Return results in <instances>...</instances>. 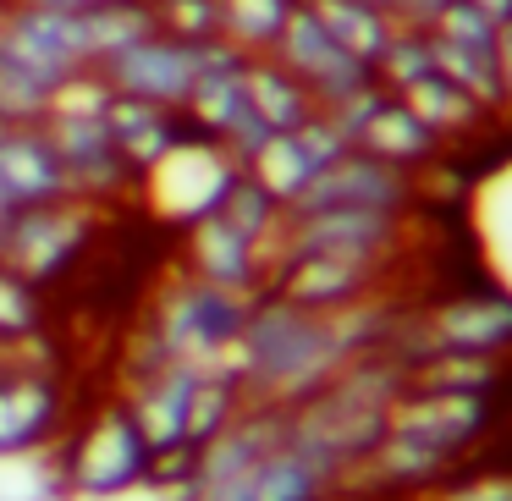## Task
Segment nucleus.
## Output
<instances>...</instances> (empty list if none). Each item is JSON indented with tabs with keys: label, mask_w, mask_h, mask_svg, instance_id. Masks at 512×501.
Returning a JSON list of instances; mask_svg holds the SVG:
<instances>
[{
	"label": "nucleus",
	"mask_w": 512,
	"mask_h": 501,
	"mask_svg": "<svg viewBox=\"0 0 512 501\" xmlns=\"http://www.w3.org/2000/svg\"><path fill=\"white\" fill-rule=\"evenodd\" d=\"M149 468H155V446L144 441L133 408L122 397L94 408L78 430L61 446L56 479L72 501H111L122 490L149 485Z\"/></svg>",
	"instance_id": "f03ea898"
},
{
	"label": "nucleus",
	"mask_w": 512,
	"mask_h": 501,
	"mask_svg": "<svg viewBox=\"0 0 512 501\" xmlns=\"http://www.w3.org/2000/svg\"><path fill=\"white\" fill-rule=\"evenodd\" d=\"M243 89H248L254 116L270 127V133H292V127H303L314 111H320V105H314V94L303 89V83L292 78L276 56H248Z\"/></svg>",
	"instance_id": "412c9836"
},
{
	"label": "nucleus",
	"mask_w": 512,
	"mask_h": 501,
	"mask_svg": "<svg viewBox=\"0 0 512 501\" xmlns=\"http://www.w3.org/2000/svg\"><path fill=\"white\" fill-rule=\"evenodd\" d=\"M215 215H221L226 226H237L243 237H254V243H276V232H281V199L270 188H259L248 171H237L232 177V188L221 193V204H215Z\"/></svg>",
	"instance_id": "b1692460"
},
{
	"label": "nucleus",
	"mask_w": 512,
	"mask_h": 501,
	"mask_svg": "<svg viewBox=\"0 0 512 501\" xmlns=\"http://www.w3.org/2000/svg\"><path fill=\"white\" fill-rule=\"evenodd\" d=\"M182 259H188L193 281L243 292V298H259L270 287V248L243 237L237 226H226L221 215H204V221L182 226Z\"/></svg>",
	"instance_id": "2eb2a0df"
},
{
	"label": "nucleus",
	"mask_w": 512,
	"mask_h": 501,
	"mask_svg": "<svg viewBox=\"0 0 512 501\" xmlns=\"http://www.w3.org/2000/svg\"><path fill=\"white\" fill-rule=\"evenodd\" d=\"M94 243V204L89 199H56L39 210H17L12 232H6V254L0 265H12L17 276H28L39 292L67 281L78 270V259Z\"/></svg>",
	"instance_id": "0eeeda50"
},
{
	"label": "nucleus",
	"mask_w": 512,
	"mask_h": 501,
	"mask_svg": "<svg viewBox=\"0 0 512 501\" xmlns=\"http://www.w3.org/2000/svg\"><path fill=\"white\" fill-rule=\"evenodd\" d=\"M199 56H204V39H177L166 28H149L144 39L105 56L94 72L105 78L111 94H133V100H155L182 111L193 83H199Z\"/></svg>",
	"instance_id": "9d476101"
},
{
	"label": "nucleus",
	"mask_w": 512,
	"mask_h": 501,
	"mask_svg": "<svg viewBox=\"0 0 512 501\" xmlns=\"http://www.w3.org/2000/svg\"><path fill=\"white\" fill-rule=\"evenodd\" d=\"M424 72H435L430 67V39H424L419 28H397L391 45L380 50V61H375V83L386 94H402L408 83H419Z\"/></svg>",
	"instance_id": "cd10ccee"
},
{
	"label": "nucleus",
	"mask_w": 512,
	"mask_h": 501,
	"mask_svg": "<svg viewBox=\"0 0 512 501\" xmlns=\"http://www.w3.org/2000/svg\"><path fill=\"white\" fill-rule=\"evenodd\" d=\"M391 265H369V259H342V254H292L270 265V287L281 292L287 303L314 314L347 309V303H364L375 292H386Z\"/></svg>",
	"instance_id": "ddd939ff"
},
{
	"label": "nucleus",
	"mask_w": 512,
	"mask_h": 501,
	"mask_svg": "<svg viewBox=\"0 0 512 501\" xmlns=\"http://www.w3.org/2000/svg\"><path fill=\"white\" fill-rule=\"evenodd\" d=\"M298 0H221V39L243 56H270Z\"/></svg>",
	"instance_id": "5701e85b"
},
{
	"label": "nucleus",
	"mask_w": 512,
	"mask_h": 501,
	"mask_svg": "<svg viewBox=\"0 0 512 501\" xmlns=\"http://www.w3.org/2000/svg\"><path fill=\"white\" fill-rule=\"evenodd\" d=\"M105 122H111L122 155L133 160V171L144 177L155 160H166L182 138H199V127L188 122V111H171L155 100H133V94H111L105 100Z\"/></svg>",
	"instance_id": "a211bd4d"
},
{
	"label": "nucleus",
	"mask_w": 512,
	"mask_h": 501,
	"mask_svg": "<svg viewBox=\"0 0 512 501\" xmlns=\"http://www.w3.org/2000/svg\"><path fill=\"white\" fill-rule=\"evenodd\" d=\"M490 67H496L501 116H512V17H507V23H496V45H490Z\"/></svg>",
	"instance_id": "2f4dec72"
},
{
	"label": "nucleus",
	"mask_w": 512,
	"mask_h": 501,
	"mask_svg": "<svg viewBox=\"0 0 512 501\" xmlns=\"http://www.w3.org/2000/svg\"><path fill=\"white\" fill-rule=\"evenodd\" d=\"M419 501H512V463H463Z\"/></svg>",
	"instance_id": "bb28decb"
},
{
	"label": "nucleus",
	"mask_w": 512,
	"mask_h": 501,
	"mask_svg": "<svg viewBox=\"0 0 512 501\" xmlns=\"http://www.w3.org/2000/svg\"><path fill=\"white\" fill-rule=\"evenodd\" d=\"M248 303L243 292L210 287V281H171L166 298L155 309L149 325V358L144 364H166V358H188V364H232V347L248 325ZM138 364V369H144Z\"/></svg>",
	"instance_id": "20e7f679"
},
{
	"label": "nucleus",
	"mask_w": 512,
	"mask_h": 501,
	"mask_svg": "<svg viewBox=\"0 0 512 501\" xmlns=\"http://www.w3.org/2000/svg\"><path fill=\"white\" fill-rule=\"evenodd\" d=\"M386 353L402 364L424 353H501L512 358V292L507 287H468L446 298L408 309L402 325L391 331Z\"/></svg>",
	"instance_id": "7ed1b4c3"
},
{
	"label": "nucleus",
	"mask_w": 512,
	"mask_h": 501,
	"mask_svg": "<svg viewBox=\"0 0 512 501\" xmlns=\"http://www.w3.org/2000/svg\"><path fill=\"white\" fill-rule=\"evenodd\" d=\"M105 100H111V89H105V78L89 67V72L61 83L50 111H45V127H50V138H56V155H61L67 182H72V199H89V204L138 188L133 160L122 155L111 122H105Z\"/></svg>",
	"instance_id": "f257e3e1"
},
{
	"label": "nucleus",
	"mask_w": 512,
	"mask_h": 501,
	"mask_svg": "<svg viewBox=\"0 0 512 501\" xmlns=\"http://www.w3.org/2000/svg\"><path fill=\"white\" fill-rule=\"evenodd\" d=\"M402 248H408V210H309L281 215L270 265L292 254H342L369 259V265H397Z\"/></svg>",
	"instance_id": "423d86ee"
},
{
	"label": "nucleus",
	"mask_w": 512,
	"mask_h": 501,
	"mask_svg": "<svg viewBox=\"0 0 512 501\" xmlns=\"http://www.w3.org/2000/svg\"><path fill=\"white\" fill-rule=\"evenodd\" d=\"M331 490H342V479H336L320 457H309L303 446L281 441L276 452L259 457V463L248 468V474H237L232 485L204 490V496H193V501H325Z\"/></svg>",
	"instance_id": "f3484780"
},
{
	"label": "nucleus",
	"mask_w": 512,
	"mask_h": 501,
	"mask_svg": "<svg viewBox=\"0 0 512 501\" xmlns=\"http://www.w3.org/2000/svg\"><path fill=\"white\" fill-rule=\"evenodd\" d=\"M353 149H364V155L408 171V177L441 160V144L430 138V127H424L397 94H380V100L369 105V116L358 122V133H353Z\"/></svg>",
	"instance_id": "6ab92c4d"
},
{
	"label": "nucleus",
	"mask_w": 512,
	"mask_h": 501,
	"mask_svg": "<svg viewBox=\"0 0 512 501\" xmlns=\"http://www.w3.org/2000/svg\"><path fill=\"white\" fill-rule=\"evenodd\" d=\"M237 171L243 166H237L215 138L199 133V138H182L166 160H155V166L138 177V188H144L149 210H155L160 221L193 226V221H204V215H215V204L232 188Z\"/></svg>",
	"instance_id": "6e6552de"
},
{
	"label": "nucleus",
	"mask_w": 512,
	"mask_h": 501,
	"mask_svg": "<svg viewBox=\"0 0 512 501\" xmlns=\"http://www.w3.org/2000/svg\"><path fill=\"white\" fill-rule=\"evenodd\" d=\"M39 331H45V292L12 265H0V353L39 342Z\"/></svg>",
	"instance_id": "a878e982"
},
{
	"label": "nucleus",
	"mask_w": 512,
	"mask_h": 501,
	"mask_svg": "<svg viewBox=\"0 0 512 501\" xmlns=\"http://www.w3.org/2000/svg\"><path fill=\"white\" fill-rule=\"evenodd\" d=\"M309 210H413V177L364 155V149H347L281 215H309Z\"/></svg>",
	"instance_id": "f8f14e48"
},
{
	"label": "nucleus",
	"mask_w": 512,
	"mask_h": 501,
	"mask_svg": "<svg viewBox=\"0 0 512 501\" xmlns=\"http://www.w3.org/2000/svg\"><path fill=\"white\" fill-rule=\"evenodd\" d=\"M270 56H276L281 67H287L292 78L314 94V105H320V111H325V105L353 100L358 89H369V83H375V72H369L364 61L347 56V50L325 34V23L309 12V0H298V6H292V17H287V28H281V39H276V50H270Z\"/></svg>",
	"instance_id": "9b49d317"
},
{
	"label": "nucleus",
	"mask_w": 512,
	"mask_h": 501,
	"mask_svg": "<svg viewBox=\"0 0 512 501\" xmlns=\"http://www.w3.org/2000/svg\"><path fill=\"white\" fill-rule=\"evenodd\" d=\"M507 424V397H479V391H435V386H402L386 413V430L413 435L435 452L474 463V452Z\"/></svg>",
	"instance_id": "39448f33"
},
{
	"label": "nucleus",
	"mask_w": 512,
	"mask_h": 501,
	"mask_svg": "<svg viewBox=\"0 0 512 501\" xmlns=\"http://www.w3.org/2000/svg\"><path fill=\"white\" fill-rule=\"evenodd\" d=\"M402 105H408L413 116H419L424 127H430V138L441 149H452V144H468L474 133H485V122H490V111L479 100H468L457 83H446L441 72H424L419 83H408V89L397 94Z\"/></svg>",
	"instance_id": "aec40b11"
},
{
	"label": "nucleus",
	"mask_w": 512,
	"mask_h": 501,
	"mask_svg": "<svg viewBox=\"0 0 512 501\" xmlns=\"http://www.w3.org/2000/svg\"><path fill=\"white\" fill-rule=\"evenodd\" d=\"M347 133L342 127L331 122V116L325 111H314L309 122L303 127H292V133H270L265 144L254 149V155H248V177L259 182V188H270L281 199V210H287L292 199H298L303 188H309L314 177H320L325 166H331L336 155H347Z\"/></svg>",
	"instance_id": "4468645a"
},
{
	"label": "nucleus",
	"mask_w": 512,
	"mask_h": 501,
	"mask_svg": "<svg viewBox=\"0 0 512 501\" xmlns=\"http://www.w3.org/2000/svg\"><path fill=\"white\" fill-rule=\"evenodd\" d=\"M424 34L452 39V45H463V50H485L490 56V45H496V17H485L479 6H468V0H446L441 17H435Z\"/></svg>",
	"instance_id": "c85d7f7f"
},
{
	"label": "nucleus",
	"mask_w": 512,
	"mask_h": 501,
	"mask_svg": "<svg viewBox=\"0 0 512 501\" xmlns=\"http://www.w3.org/2000/svg\"><path fill=\"white\" fill-rule=\"evenodd\" d=\"M424 39H430V67L441 72L446 83H457V89H463L468 100H479L490 116H501L496 67H490L485 50H463V45H452V39H435V34H424Z\"/></svg>",
	"instance_id": "393cba45"
},
{
	"label": "nucleus",
	"mask_w": 512,
	"mask_h": 501,
	"mask_svg": "<svg viewBox=\"0 0 512 501\" xmlns=\"http://www.w3.org/2000/svg\"><path fill=\"white\" fill-rule=\"evenodd\" d=\"M155 28L177 39H221V0H155Z\"/></svg>",
	"instance_id": "c756f323"
},
{
	"label": "nucleus",
	"mask_w": 512,
	"mask_h": 501,
	"mask_svg": "<svg viewBox=\"0 0 512 501\" xmlns=\"http://www.w3.org/2000/svg\"><path fill=\"white\" fill-rule=\"evenodd\" d=\"M12 204H6V199H0V254H6V232H12Z\"/></svg>",
	"instance_id": "72a5a7b5"
},
{
	"label": "nucleus",
	"mask_w": 512,
	"mask_h": 501,
	"mask_svg": "<svg viewBox=\"0 0 512 501\" xmlns=\"http://www.w3.org/2000/svg\"><path fill=\"white\" fill-rule=\"evenodd\" d=\"M369 6H375V12H386L397 28H419V34H424V28L441 17L446 0H369Z\"/></svg>",
	"instance_id": "7c9ffc66"
},
{
	"label": "nucleus",
	"mask_w": 512,
	"mask_h": 501,
	"mask_svg": "<svg viewBox=\"0 0 512 501\" xmlns=\"http://www.w3.org/2000/svg\"><path fill=\"white\" fill-rule=\"evenodd\" d=\"M67 424V391L50 364H28L23 347L0 353V463L39 457Z\"/></svg>",
	"instance_id": "1a4fd4ad"
},
{
	"label": "nucleus",
	"mask_w": 512,
	"mask_h": 501,
	"mask_svg": "<svg viewBox=\"0 0 512 501\" xmlns=\"http://www.w3.org/2000/svg\"><path fill=\"white\" fill-rule=\"evenodd\" d=\"M468 6H479V12L496 17V23H507V17H512V0H468Z\"/></svg>",
	"instance_id": "473e14b6"
},
{
	"label": "nucleus",
	"mask_w": 512,
	"mask_h": 501,
	"mask_svg": "<svg viewBox=\"0 0 512 501\" xmlns=\"http://www.w3.org/2000/svg\"><path fill=\"white\" fill-rule=\"evenodd\" d=\"M309 12L320 17L325 34H331L347 56L364 61L369 72H375L380 50L391 45V34H397V23H391L386 12H375L369 0H309Z\"/></svg>",
	"instance_id": "4be33fe9"
},
{
	"label": "nucleus",
	"mask_w": 512,
	"mask_h": 501,
	"mask_svg": "<svg viewBox=\"0 0 512 501\" xmlns=\"http://www.w3.org/2000/svg\"><path fill=\"white\" fill-rule=\"evenodd\" d=\"M0 199L12 210L72 199L67 166L56 155V138L45 122H0Z\"/></svg>",
	"instance_id": "dca6fc26"
}]
</instances>
